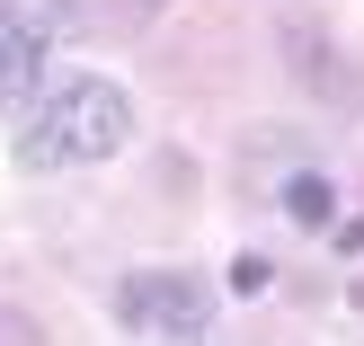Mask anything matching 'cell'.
<instances>
[{
	"label": "cell",
	"mask_w": 364,
	"mask_h": 346,
	"mask_svg": "<svg viewBox=\"0 0 364 346\" xmlns=\"http://www.w3.org/2000/svg\"><path fill=\"white\" fill-rule=\"evenodd\" d=\"M284 213H294V222H311V231H320V222H329V213H338V195H329V178H311V169H302L294 187H284Z\"/></svg>",
	"instance_id": "5b68a950"
},
{
	"label": "cell",
	"mask_w": 364,
	"mask_h": 346,
	"mask_svg": "<svg viewBox=\"0 0 364 346\" xmlns=\"http://www.w3.org/2000/svg\"><path fill=\"white\" fill-rule=\"evenodd\" d=\"M116 320L142 337H196L213 320V284L187 276V266H134L116 284Z\"/></svg>",
	"instance_id": "7a4b0ae2"
},
{
	"label": "cell",
	"mask_w": 364,
	"mask_h": 346,
	"mask_svg": "<svg viewBox=\"0 0 364 346\" xmlns=\"http://www.w3.org/2000/svg\"><path fill=\"white\" fill-rule=\"evenodd\" d=\"M196 337H205V329H196ZM196 337H160V346H196Z\"/></svg>",
	"instance_id": "ba28073f"
},
{
	"label": "cell",
	"mask_w": 364,
	"mask_h": 346,
	"mask_svg": "<svg viewBox=\"0 0 364 346\" xmlns=\"http://www.w3.org/2000/svg\"><path fill=\"white\" fill-rule=\"evenodd\" d=\"M36 89H45V27L0 0V107L36 98Z\"/></svg>",
	"instance_id": "277c9868"
},
{
	"label": "cell",
	"mask_w": 364,
	"mask_h": 346,
	"mask_svg": "<svg viewBox=\"0 0 364 346\" xmlns=\"http://www.w3.org/2000/svg\"><path fill=\"white\" fill-rule=\"evenodd\" d=\"M276 53L294 63V80L311 89L320 107H338V116H355V107H364V71H355L320 27H284V36H276Z\"/></svg>",
	"instance_id": "3957f363"
},
{
	"label": "cell",
	"mask_w": 364,
	"mask_h": 346,
	"mask_svg": "<svg viewBox=\"0 0 364 346\" xmlns=\"http://www.w3.org/2000/svg\"><path fill=\"white\" fill-rule=\"evenodd\" d=\"M134 142V98L98 71H71V80H45L27 98V124H18V160L27 169H98Z\"/></svg>",
	"instance_id": "6da1fadb"
},
{
	"label": "cell",
	"mask_w": 364,
	"mask_h": 346,
	"mask_svg": "<svg viewBox=\"0 0 364 346\" xmlns=\"http://www.w3.org/2000/svg\"><path fill=\"white\" fill-rule=\"evenodd\" d=\"M124 9H169V0H124Z\"/></svg>",
	"instance_id": "52a82bcc"
},
{
	"label": "cell",
	"mask_w": 364,
	"mask_h": 346,
	"mask_svg": "<svg viewBox=\"0 0 364 346\" xmlns=\"http://www.w3.org/2000/svg\"><path fill=\"white\" fill-rule=\"evenodd\" d=\"M0 346H53L45 329H36L27 311H9V302H0Z\"/></svg>",
	"instance_id": "8992f818"
}]
</instances>
